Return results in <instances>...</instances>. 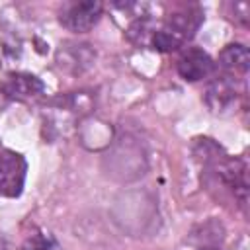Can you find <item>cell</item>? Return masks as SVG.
<instances>
[{
	"label": "cell",
	"instance_id": "5b68a950",
	"mask_svg": "<svg viewBox=\"0 0 250 250\" xmlns=\"http://www.w3.org/2000/svg\"><path fill=\"white\" fill-rule=\"evenodd\" d=\"M234 98H236L234 86H232V82L227 80V76L213 80V82L207 86V92H205V104H207L209 109L215 111V113L229 109L230 104L234 102Z\"/></svg>",
	"mask_w": 250,
	"mask_h": 250
},
{
	"label": "cell",
	"instance_id": "8992f818",
	"mask_svg": "<svg viewBox=\"0 0 250 250\" xmlns=\"http://www.w3.org/2000/svg\"><path fill=\"white\" fill-rule=\"evenodd\" d=\"M221 66L230 74H246L250 55L244 45H227L219 55Z\"/></svg>",
	"mask_w": 250,
	"mask_h": 250
},
{
	"label": "cell",
	"instance_id": "3957f363",
	"mask_svg": "<svg viewBox=\"0 0 250 250\" xmlns=\"http://www.w3.org/2000/svg\"><path fill=\"white\" fill-rule=\"evenodd\" d=\"M213 72V59L201 49H188L178 59V74L188 82H197Z\"/></svg>",
	"mask_w": 250,
	"mask_h": 250
},
{
	"label": "cell",
	"instance_id": "6da1fadb",
	"mask_svg": "<svg viewBox=\"0 0 250 250\" xmlns=\"http://www.w3.org/2000/svg\"><path fill=\"white\" fill-rule=\"evenodd\" d=\"M102 10H104V6L98 0L68 2L62 6L59 20L66 29H70L74 33H86L98 23Z\"/></svg>",
	"mask_w": 250,
	"mask_h": 250
},
{
	"label": "cell",
	"instance_id": "277c9868",
	"mask_svg": "<svg viewBox=\"0 0 250 250\" xmlns=\"http://www.w3.org/2000/svg\"><path fill=\"white\" fill-rule=\"evenodd\" d=\"M43 82L33 76V74H10L4 82H2V92L8 98H16V100H25V98H33L37 94L43 92Z\"/></svg>",
	"mask_w": 250,
	"mask_h": 250
},
{
	"label": "cell",
	"instance_id": "7a4b0ae2",
	"mask_svg": "<svg viewBox=\"0 0 250 250\" xmlns=\"http://www.w3.org/2000/svg\"><path fill=\"white\" fill-rule=\"evenodd\" d=\"M27 164L20 152L2 150L0 152V195L18 197L23 189Z\"/></svg>",
	"mask_w": 250,
	"mask_h": 250
},
{
	"label": "cell",
	"instance_id": "52a82bcc",
	"mask_svg": "<svg viewBox=\"0 0 250 250\" xmlns=\"http://www.w3.org/2000/svg\"><path fill=\"white\" fill-rule=\"evenodd\" d=\"M21 250H61V246L49 232H33L25 238Z\"/></svg>",
	"mask_w": 250,
	"mask_h": 250
}]
</instances>
